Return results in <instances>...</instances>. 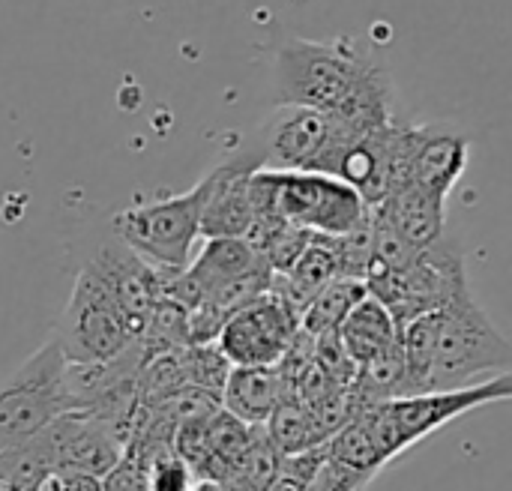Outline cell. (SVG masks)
Returning a JSON list of instances; mask_svg holds the SVG:
<instances>
[{
  "label": "cell",
  "instance_id": "1",
  "mask_svg": "<svg viewBox=\"0 0 512 491\" xmlns=\"http://www.w3.org/2000/svg\"><path fill=\"white\" fill-rule=\"evenodd\" d=\"M273 84L279 105L318 108L360 132L396 120L393 75L357 39H288L276 51Z\"/></svg>",
  "mask_w": 512,
  "mask_h": 491
},
{
  "label": "cell",
  "instance_id": "2",
  "mask_svg": "<svg viewBox=\"0 0 512 491\" xmlns=\"http://www.w3.org/2000/svg\"><path fill=\"white\" fill-rule=\"evenodd\" d=\"M399 345L405 360L402 396L459 390L512 369L510 339L471 294L402 324Z\"/></svg>",
  "mask_w": 512,
  "mask_h": 491
},
{
  "label": "cell",
  "instance_id": "3",
  "mask_svg": "<svg viewBox=\"0 0 512 491\" xmlns=\"http://www.w3.org/2000/svg\"><path fill=\"white\" fill-rule=\"evenodd\" d=\"M512 396V375H498L471 387L459 390H435V393H414L375 402L357 411L366 435L381 456L384 465L408 453L414 444L426 441L429 435L441 432L453 420L495 402H507Z\"/></svg>",
  "mask_w": 512,
  "mask_h": 491
},
{
  "label": "cell",
  "instance_id": "4",
  "mask_svg": "<svg viewBox=\"0 0 512 491\" xmlns=\"http://www.w3.org/2000/svg\"><path fill=\"white\" fill-rule=\"evenodd\" d=\"M255 219L276 216L312 234L339 237L360 225L366 201L348 183L318 171L258 168L249 180Z\"/></svg>",
  "mask_w": 512,
  "mask_h": 491
},
{
  "label": "cell",
  "instance_id": "5",
  "mask_svg": "<svg viewBox=\"0 0 512 491\" xmlns=\"http://www.w3.org/2000/svg\"><path fill=\"white\" fill-rule=\"evenodd\" d=\"M366 291L381 300L402 327L417 315L444 309L471 294L465 252L456 240L441 234L435 243L414 249L399 267L372 273Z\"/></svg>",
  "mask_w": 512,
  "mask_h": 491
},
{
  "label": "cell",
  "instance_id": "6",
  "mask_svg": "<svg viewBox=\"0 0 512 491\" xmlns=\"http://www.w3.org/2000/svg\"><path fill=\"white\" fill-rule=\"evenodd\" d=\"M207 198L204 177L183 195L141 201L120 210L111 219L114 237L159 270L180 273L198 240H201V210Z\"/></svg>",
  "mask_w": 512,
  "mask_h": 491
},
{
  "label": "cell",
  "instance_id": "7",
  "mask_svg": "<svg viewBox=\"0 0 512 491\" xmlns=\"http://www.w3.org/2000/svg\"><path fill=\"white\" fill-rule=\"evenodd\" d=\"M63 411L66 357L51 336L0 384V453L30 441Z\"/></svg>",
  "mask_w": 512,
  "mask_h": 491
},
{
  "label": "cell",
  "instance_id": "8",
  "mask_svg": "<svg viewBox=\"0 0 512 491\" xmlns=\"http://www.w3.org/2000/svg\"><path fill=\"white\" fill-rule=\"evenodd\" d=\"M363 135L360 129L336 120L318 108L306 105H279L273 117L258 129L255 150L261 153L264 168L273 171H324L336 150Z\"/></svg>",
  "mask_w": 512,
  "mask_h": 491
},
{
  "label": "cell",
  "instance_id": "9",
  "mask_svg": "<svg viewBox=\"0 0 512 491\" xmlns=\"http://www.w3.org/2000/svg\"><path fill=\"white\" fill-rule=\"evenodd\" d=\"M54 339L66 363H102L117 357L132 339V327L99 276L84 264L75 276Z\"/></svg>",
  "mask_w": 512,
  "mask_h": 491
},
{
  "label": "cell",
  "instance_id": "10",
  "mask_svg": "<svg viewBox=\"0 0 512 491\" xmlns=\"http://www.w3.org/2000/svg\"><path fill=\"white\" fill-rule=\"evenodd\" d=\"M300 330L294 303L270 288L237 306L219 327L216 348L231 366H276Z\"/></svg>",
  "mask_w": 512,
  "mask_h": 491
},
{
  "label": "cell",
  "instance_id": "11",
  "mask_svg": "<svg viewBox=\"0 0 512 491\" xmlns=\"http://www.w3.org/2000/svg\"><path fill=\"white\" fill-rule=\"evenodd\" d=\"M471 138L456 123H399L396 135V183H414L435 195H450L468 168Z\"/></svg>",
  "mask_w": 512,
  "mask_h": 491
},
{
  "label": "cell",
  "instance_id": "12",
  "mask_svg": "<svg viewBox=\"0 0 512 491\" xmlns=\"http://www.w3.org/2000/svg\"><path fill=\"white\" fill-rule=\"evenodd\" d=\"M264 168L255 144L231 150L219 165L204 174L207 198L201 210V240L204 237H243L255 222L249 180Z\"/></svg>",
  "mask_w": 512,
  "mask_h": 491
},
{
  "label": "cell",
  "instance_id": "13",
  "mask_svg": "<svg viewBox=\"0 0 512 491\" xmlns=\"http://www.w3.org/2000/svg\"><path fill=\"white\" fill-rule=\"evenodd\" d=\"M87 264L99 276V282L108 288V294L114 297V303L126 315L132 333L138 336L147 315H150V309H153V303L162 297V291H165V285H168V279L174 273L147 264L141 255H135L117 237H114V243L102 246L96 252V258L87 261Z\"/></svg>",
  "mask_w": 512,
  "mask_h": 491
},
{
  "label": "cell",
  "instance_id": "14",
  "mask_svg": "<svg viewBox=\"0 0 512 491\" xmlns=\"http://www.w3.org/2000/svg\"><path fill=\"white\" fill-rule=\"evenodd\" d=\"M375 219L387 225L405 246L423 249L444 234L447 198L414 183H396L372 207Z\"/></svg>",
  "mask_w": 512,
  "mask_h": 491
},
{
  "label": "cell",
  "instance_id": "15",
  "mask_svg": "<svg viewBox=\"0 0 512 491\" xmlns=\"http://www.w3.org/2000/svg\"><path fill=\"white\" fill-rule=\"evenodd\" d=\"M282 396L285 384L276 366H231L219 405L246 426H264Z\"/></svg>",
  "mask_w": 512,
  "mask_h": 491
},
{
  "label": "cell",
  "instance_id": "16",
  "mask_svg": "<svg viewBox=\"0 0 512 491\" xmlns=\"http://www.w3.org/2000/svg\"><path fill=\"white\" fill-rule=\"evenodd\" d=\"M399 333H402L399 321L372 294H366L336 327V336L345 354L354 360V366H363L378 354H384L387 348H393L399 342Z\"/></svg>",
  "mask_w": 512,
  "mask_h": 491
},
{
  "label": "cell",
  "instance_id": "17",
  "mask_svg": "<svg viewBox=\"0 0 512 491\" xmlns=\"http://www.w3.org/2000/svg\"><path fill=\"white\" fill-rule=\"evenodd\" d=\"M366 282L363 279H348V276H336L330 285H324L300 312V330L309 336H321V333H336V327L342 324V318L366 297Z\"/></svg>",
  "mask_w": 512,
  "mask_h": 491
},
{
  "label": "cell",
  "instance_id": "18",
  "mask_svg": "<svg viewBox=\"0 0 512 491\" xmlns=\"http://www.w3.org/2000/svg\"><path fill=\"white\" fill-rule=\"evenodd\" d=\"M264 432L270 438V444L282 453V456H294V453H306L312 447H321V435L312 423L309 408L297 399V396H282L279 405L273 408V414L264 423Z\"/></svg>",
  "mask_w": 512,
  "mask_h": 491
},
{
  "label": "cell",
  "instance_id": "19",
  "mask_svg": "<svg viewBox=\"0 0 512 491\" xmlns=\"http://www.w3.org/2000/svg\"><path fill=\"white\" fill-rule=\"evenodd\" d=\"M51 474L54 459L39 432L30 441L0 453V491H39Z\"/></svg>",
  "mask_w": 512,
  "mask_h": 491
},
{
  "label": "cell",
  "instance_id": "20",
  "mask_svg": "<svg viewBox=\"0 0 512 491\" xmlns=\"http://www.w3.org/2000/svg\"><path fill=\"white\" fill-rule=\"evenodd\" d=\"M183 360V375L189 387L207 390V393H222L225 378L231 372V363L225 360V354L216 348V342H201V345H186L180 351Z\"/></svg>",
  "mask_w": 512,
  "mask_h": 491
},
{
  "label": "cell",
  "instance_id": "21",
  "mask_svg": "<svg viewBox=\"0 0 512 491\" xmlns=\"http://www.w3.org/2000/svg\"><path fill=\"white\" fill-rule=\"evenodd\" d=\"M147 471H150V459L138 447L126 444L114 468L102 474V491H150Z\"/></svg>",
  "mask_w": 512,
  "mask_h": 491
},
{
  "label": "cell",
  "instance_id": "22",
  "mask_svg": "<svg viewBox=\"0 0 512 491\" xmlns=\"http://www.w3.org/2000/svg\"><path fill=\"white\" fill-rule=\"evenodd\" d=\"M369 483H372V477H366L363 471L327 456L324 447H321V465H318V471H315V477H312L306 491H360L366 489Z\"/></svg>",
  "mask_w": 512,
  "mask_h": 491
},
{
  "label": "cell",
  "instance_id": "23",
  "mask_svg": "<svg viewBox=\"0 0 512 491\" xmlns=\"http://www.w3.org/2000/svg\"><path fill=\"white\" fill-rule=\"evenodd\" d=\"M147 480H150V491H186L189 483L195 480V471L189 468V462L180 453L165 450L150 459Z\"/></svg>",
  "mask_w": 512,
  "mask_h": 491
},
{
  "label": "cell",
  "instance_id": "24",
  "mask_svg": "<svg viewBox=\"0 0 512 491\" xmlns=\"http://www.w3.org/2000/svg\"><path fill=\"white\" fill-rule=\"evenodd\" d=\"M60 491H102V477L78 471V468H63L54 474Z\"/></svg>",
  "mask_w": 512,
  "mask_h": 491
},
{
  "label": "cell",
  "instance_id": "25",
  "mask_svg": "<svg viewBox=\"0 0 512 491\" xmlns=\"http://www.w3.org/2000/svg\"><path fill=\"white\" fill-rule=\"evenodd\" d=\"M186 491H225V489H222V483H216V480H210V477H195Z\"/></svg>",
  "mask_w": 512,
  "mask_h": 491
},
{
  "label": "cell",
  "instance_id": "26",
  "mask_svg": "<svg viewBox=\"0 0 512 491\" xmlns=\"http://www.w3.org/2000/svg\"><path fill=\"white\" fill-rule=\"evenodd\" d=\"M39 491H60V486H57V477L51 474V477H48V480L42 483V489H39Z\"/></svg>",
  "mask_w": 512,
  "mask_h": 491
}]
</instances>
